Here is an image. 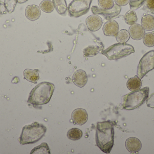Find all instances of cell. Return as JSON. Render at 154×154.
Returning <instances> with one entry per match:
<instances>
[{"instance_id":"obj_13","label":"cell","mask_w":154,"mask_h":154,"mask_svg":"<svg viewBox=\"0 0 154 154\" xmlns=\"http://www.w3.org/2000/svg\"><path fill=\"white\" fill-rule=\"evenodd\" d=\"M130 37L135 40L142 39L145 34V31L142 25L138 24H134L131 25L129 29Z\"/></svg>"},{"instance_id":"obj_9","label":"cell","mask_w":154,"mask_h":154,"mask_svg":"<svg viewBox=\"0 0 154 154\" xmlns=\"http://www.w3.org/2000/svg\"><path fill=\"white\" fill-rule=\"evenodd\" d=\"M88 114L85 109L77 108L72 114V119L75 124L82 125L86 124L88 120Z\"/></svg>"},{"instance_id":"obj_21","label":"cell","mask_w":154,"mask_h":154,"mask_svg":"<svg viewBox=\"0 0 154 154\" xmlns=\"http://www.w3.org/2000/svg\"><path fill=\"white\" fill-rule=\"evenodd\" d=\"M40 8L44 12L50 13L54 11L55 6L52 1L43 0L39 5Z\"/></svg>"},{"instance_id":"obj_16","label":"cell","mask_w":154,"mask_h":154,"mask_svg":"<svg viewBox=\"0 0 154 154\" xmlns=\"http://www.w3.org/2000/svg\"><path fill=\"white\" fill-rule=\"evenodd\" d=\"M24 79L33 83H37L39 79L38 70L26 69L23 71Z\"/></svg>"},{"instance_id":"obj_22","label":"cell","mask_w":154,"mask_h":154,"mask_svg":"<svg viewBox=\"0 0 154 154\" xmlns=\"http://www.w3.org/2000/svg\"><path fill=\"white\" fill-rule=\"evenodd\" d=\"M129 32L126 30H120L116 35V39L119 43H126L130 39Z\"/></svg>"},{"instance_id":"obj_23","label":"cell","mask_w":154,"mask_h":154,"mask_svg":"<svg viewBox=\"0 0 154 154\" xmlns=\"http://www.w3.org/2000/svg\"><path fill=\"white\" fill-rule=\"evenodd\" d=\"M125 22L127 24L132 25L134 24L137 21V17L135 11L130 10L125 15Z\"/></svg>"},{"instance_id":"obj_3","label":"cell","mask_w":154,"mask_h":154,"mask_svg":"<svg viewBox=\"0 0 154 154\" xmlns=\"http://www.w3.org/2000/svg\"><path fill=\"white\" fill-rule=\"evenodd\" d=\"M46 132V127L38 122L24 126L19 138L20 143L23 145L35 143L44 136Z\"/></svg>"},{"instance_id":"obj_25","label":"cell","mask_w":154,"mask_h":154,"mask_svg":"<svg viewBox=\"0 0 154 154\" xmlns=\"http://www.w3.org/2000/svg\"><path fill=\"white\" fill-rule=\"evenodd\" d=\"M30 154H50L51 152L48 144L47 143H44L32 149Z\"/></svg>"},{"instance_id":"obj_18","label":"cell","mask_w":154,"mask_h":154,"mask_svg":"<svg viewBox=\"0 0 154 154\" xmlns=\"http://www.w3.org/2000/svg\"><path fill=\"white\" fill-rule=\"evenodd\" d=\"M141 25L144 30L152 31L154 30V17L151 14L143 16L141 20Z\"/></svg>"},{"instance_id":"obj_8","label":"cell","mask_w":154,"mask_h":154,"mask_svg":"<svg viewBox=\"0 0 154 154\" xmlns=\"http://www.w3.org/2000/svg\"><path fill=\"white\" fill-rule=\"evenodd\" d=\"M121 11V7L116 4L114 5V7L110 10H102L97 6L94 5L92 6L91 8V11L92 13L95 14H100L103 15L106 20H109L118 16L120 14Z\"/></svg>"},{"instance_id":"obj_30","label":"cell","mask_w":154,"mask_h":154,"mask_svg":"<svg viewBox=\"0 0 154 154\" xmlns=\"http://www.w3.org/2000/svg\"><path fill=\"white\" fill-rule=\"evenodd\" d=\"M146 104L148 107L154 108V93L146 99Z\"/></svg>"},{"instance_id":"obj_31","label":"cell","mask_w":154,"mask_h":154,"mask_svg":"<svg viewBox=\"0 0 154 154\" xmlns=\"http://www.w3.org/2000/svg\"><path fill=\"white\" fill-rule=\"evenodd\" d=\"M146 5L148 9L154 11V0H146Z\"/></svg>"},{"instance_id":"obj_24","label":"cell","mask_w":154,"mask_h":154,"mask_svg":"<svg viewBox=\"0 0 154 154\" xmlns=\"http://www.w3.org/2000/svg\"><path fill=\"white\" fill-rule=\"evenodd\" d=\"M100 50V48L97 46H89L83 50L84 57H91L96 56Z\"/></svg>"},{"instance_id":"obj_33","label":"cell","mask_w":154,"mask_h":154,"mask_svg":"<svg viewBox=\"0 0 154 154\" xmlns=\"http://www.w3.org/2000/svg\"><path fill=\"white\" fill-rule=\"evenodd\" d=\"M7 12L4 3L0 1V14H6L7 13Z\"/></svg>"},{"instance_id":"obj_10","label":"cell","mask_w":154,"mask_h":154,"mask_svg":"<svg viewBox=\"0 0 154 154\" xmlns=\"http://www.w3.org/2000/svg\"><path fill=\"white\" fill-rule=\"evenodd\" d=\"M88 29L92 32L97 31L101 28L103 23L101 18L97 14L90 15L86 20Z\"/></svg>"},{"instance_id":"obj_26","label":"cell","mask_w":154,"mask_h":154,"mask_svg":"<svg viewBox=\"0 0 154 154\" xmlns=\"http://www.w3.org/2000/svg\"><path fill=\"white\" fill-rule=\"evenodd\" d=\"M98 4L100 8L103 10H110L115 5L114 0H98Z\"/></svg>"},{"instance_id":"obj_15","label":"cell","mask_w":154,"mask_h":154,"mask_svg":"<svg viewBox=\"0 0 154 154\" xmlns=\"http://www.w3.org/2000/svg\"><path fill=\"white\" fill-rule=\"evenodd\" d=\"M41 11L39 7L35 5H31L27 6L25 14L26 17L31 21L36 20L40 17Z\"/></svg>"},{"instance_id":"obj_4","label":"cell","mask_w":154,"mask_h":154,"mask_svg":"<svg viewBox=\"0 0 154 154\" xmlns=\"http://www.w3.org/2000/svg\"><path fill=\"white\" fill-rule=\"evenodd\" d=\"M149 93V88L147 86L127 94L122 98V109L131 110L138 108L144 104L148 98Z\"/></svg>"},{"instance_id":"obj_27","label":"cell","mask_w":154,"mask_h":154,"mask_svg":"<svg viewBox=\"0 0 154 154\" xmlns=\"http://www.w3.org/2000/svg\"><path fill=\"white\" fill-rule=\"evenodd\" d=\"M143 42L146 46L148 47L154 46V33L149 32L145 33L143 37Z\"/></svg>"},{"instance_id":"obj_34","label":"cell","mask_w":154,"mask_h":154,"mask_svg":"<svg viewBox=\"0 0 154 154\" xmlns=\"http://www.w3.org/2000/svg\"><path fill=\"white\" fill-rule=\"evenodd\" d=\"M28 1V0H17V2L20 4L24 3Z\"/></svg>"},{"instance_id":"obj_5","label":"cell","mask_w":154,"mask_h":154,"mask_svg":"<svg viewBox=\"0 0 154 154\" xmlns=\"http://www.w3.org/2000/svg\"><path fill=\"white\" fill-rule=\"evenodd\" d=\"M134 52V49L132 45L126 43H118L113 44L101 53L109 60H114L127 57Z\"/></svg>"},{"instance_id":"obj_20","label":"cell","mask_w":154,"mask_h":154,"mask_svg":"<svg viewBox=\"0 0 154 154\" xmlns=\"http://www.w3.org/2000/svg\"><path fill=\"white\" fill-rule=\"evenodd\" d=\"M68 138L72 141H77L82 137V132L80 129L73 128L69 130L67 134Z\"/></svg>"},{"instance_id":"obj_29","label":"cell","mask_w":154,"mask_h":154,"mask_svg":"<svg viewBox=\"0 0 154 154\" xmlns=\"http://www.w3.org/2000/svg\"><path fill=\"white\" fill-rule=\"evenodd\" d=\"M146 0H129L130 9L136 10L141 7Z\"/></svg>"},{"instance_id":"obj_1","label":"cell","mask_w":154,"mask_h":154,"mask_svg":"<svg viewBox=\"0 0 154 154\" xmlns=\"http://www.w3.org/2000/svg\"><path fill=\"white\" fill-rule=\"evenodd\" d=\"M114 127L113 123L109 120L98 122L96 132L97 146L103 152H110L114 144Z\"/></svg>"},{"instance_id":"obj_19","label":"cell","mask_w":154,"mask_h":154,"mask_svg":"<svg viewBox=\"0 0 154 154\" xmlns=\"http://www.w3.org/2000/svg\"><path fill=\"white\" fill-rule=\"evenodd\" d=\"M57 12L62 16H66L68 7L66 0H52Z\"/></svg>"},{"instance_id":"obj_2","label":"cell","mask_w":154,"mask_h":154,"mask_svg":"<svg viewBox=\"0 0 154 154\" xmlns=\"http://www.w3.org/2000/svg\"><path fill=\"white\" fill-rule=\"evenodd\" d=\"M55 89L52 83L46 81L41 82L32 89L27 102L34 108L46 105L50 101Z\"/></svg>"},{"instance_id":"obj_6","label":"cell","mask_w":154,"mask_h":154,"mask_svg":"<svg viewBox=\"0 0 154 154\" xmlns=\"http://www.w3.org/2000/svg\"><path fill=\"white\" fill-rule=\"evenodd\" d=\"M92 0H73L69 5L68 11L71 17L78 18L88 12Z\"/></svg>"},{"instance_id":"obj_17","label":"cell","mask_w":154,"mask_h":154,"mask_svg":"<svg viewBox=\"0 0 154 154\" xmlns=\"http://www.w3.org/2000/svg\"><path fill=\"white\" fill-rule=\"evenodd\" d=\"M142 86V80L137 76H134L133 77L129 79L127 82L128 88L132 91L139 90Z\"/></svg>"},{"instance_id":"obj_11","label":"cell","mask_w":154,"mask_h":154,"mask_svg":"<svg viewBox=\"0 0 154 154\" xmlns=\"http://www.w3.org/2000/svg\"><path fill=\"white\" fill-rule=\"evenodd\" d=\"M119 30L118 23L114 20H109L103 27L104 34L106 36H116Z\"/></svg>"},{"instance_id":"obj_14","label":"cell","mask_w":154,"mask_h":154,"mask_svg":"<svg viewBox=\"0 0 154 154\" xmlns=\"http://www.w3.org/2000/svg\"><path fill=\"white\" fill-rule=\"evenodd\" d=\"M125 147L130 153H137L142 149V143L140 140L136 137H129L126 141Z\"/></svg>"},{"instance_id":"obj_28","label":"cell","mask_w":154,"mask_h":154,"mask_svg":"<svg viewBox=\"0 0 154 154\" xmlns=\"http://www.w3.org/2000/svg\"><path fill=\"white\" fill-rule=\"evenodd\" d=\"M17 3V0H5V5L9 13H11L14 11Z\"/></svg>"},{"instance_id":"obj_32","label":"cell","mask_w":154,"mask_h":154,"mask_svg":"<svg viewBox=\"0 0 154 154\" xmlns=\"http://www.w3.org/2000/svg\"><path fill=\"white\" fill-rule=\"evenodd\" d=\"M117 5L120 6L127 5L129 2V0H114Z\"/></svg>"},{"instance_id":"obj_7","label":"cell","mask_w":154,"mask_h":154,"mask_svg":"<svg viewBox=\"0 0 154 154\" xmlns=\"http://www.w3.org/2000/svg\"><path fill=\"white\" fill-rule=\"evenodd\" d=\"M154 69V50L146 53L140 60L137 67V75L143 79L149 71Z\"/></svg>"},{"instance_id":"obj_12","label":"cell","mask_w":154,"mask_h":154,"mask_svg":"<svg viewBox=\"0 0 154 154\" xmlns=\"http://www.w3.org/2000/svg\"><path fill=\"white\" fill-rule=\"evenodd\" d=\"M72 80L77 86L82 88L86 85L88 82V76L84 71L79 70L74 73Z\"/></svg>"}]
</instances>
